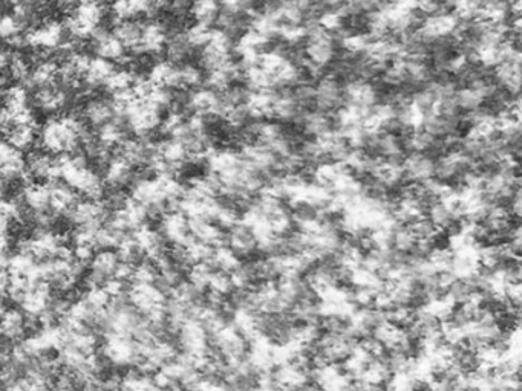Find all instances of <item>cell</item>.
Returning <instances> with one entry per match:
<instances>
[{
	"label": "cell",
	"mask_w": 522,
	"mask_h": 391,
	"mask_svg": "<svg viewBox=\"0 0 522 391\" xmlns=\"http://www.w3.org/2000/svg\"><path fill=\"white\" fill-rule=\"evenodd\" d=\"M106 340L101 345V355L112 367H133L140 360L138 344L132 336L118 333H104Z\"/></svg>",
	"instance_id": "7a4b0ae2"
},
{
	"label": "cell",
	"mask_w": 522,
	"mask_h": 391,
	"mask_svg": "<svg viewBox=\"0 0 522 391\" xmlns=\"http://www.w3.org/2000/svg\"><path fill=\"white\" fill-rule=\"evenodd\" d=\"M31 67L33 63L29 62V57L24 55L22 52H14L10 57V63L6 69H8L11 80L20 82V85H25L29 73H31Z\"/></svg>",
	"instance_id": "2e32d148"
},
{
	"label": "cell",
	"mask_w": 522,
	"mask_h": 391,
	"mask_svg": "<svg viewBox=\"0 0 522 391\" xmlns=\"http://www.w3.org/2000/svg\"><path fill=\"white\" fill-rule=\"evenodd\" d=\"M11 240L12 237L6 231H0V254L11 252Z\"/></svg>",
	"instance_id": "603a6c76"
},
{
	"label": "cell",
	"mask_w": 522,
	"mask_h": 391,
	"mask_svg": "<svg viewBox=\"0 0 522 391\" xmlns=\"http://www.w3.org/2000/svg\"><path fill=\"white\" fill-rule=\"evenodd\" d=\"M0 336L10 342L24 340L26 336V317L24 311L14 307L5 309L0 317Z\"/></svg>",
	"instance_id": "ba28073f"
},
{
	"label": "cell",
	"mask_w": 522,
	"mask_h": 391,
	"mask_svg": "<svg viewBox=\"0 0 522 391\" xmlns=\"http://www.w3.org/2000/svg\"><path fill=\"white\" fill-rule=\"evenodd\" d=\"M133 268H135V265H132V263L120 260V261H118V265L114 270V274H112V277L117 278V280H121L124 283L130 281L132 275H133Z\"/></svg>",
	"instance_id": "7402d4cb"
},
{
	"label": "cell",
	"mask_w": 522,
	"mask_h": 391,
	"mask_svg": "<svg viewBox=\"0 0 522 391\" xmlns=\"http://www.w3.org/2000/svg\"><path fill=\"white\" fill-rule=\"evenodd\" d=\"M128 138L126 137V130H124V124L121 123V119L114 118L110 121L104 123L99 127V132H96V139L101 146L106 148H117L121 142Z\"/></svg>",
	"instance_id": "4fadbf2b"
},
{
	"label": "cell",
	"mask_w": 522,
	"mask_h": 391,
	"mask_svg": "<svg viewBox=\"0 0 522 391\" xmlns=\"http://www.w3.org/2000/svg\"><path fill=\"white\" fill-rule=\"evenodd\" d=\"M221 12L219 0H192L189 14L193 21L207 26L214 25Z\"/></svg>",
	"instance_id": "7c38bea8"
},
{
	"label": "cell",
	"mask_w": 522,
	"mask_h": 391,
	"mask_svg": "<svg viewBox=\"0 0 522 391\" xmlns=\"http://www.w3.org/2000/svg\"><path fill=\"white\" fill-rule=\"evenodd\" d=\"M20 199L24 205L33 211H47L49 209V185L48 182H28L20 191Z\"/></svg>",
	"instance_id": "30bf717a"
},
{
	"label": "cell",
	"mask_w": 522,
	"mask_h": 391,
	"mask_svg": "<svg viewBox=\"0 0 522 391\" xmlns=\"http://www.w3.org/2000/svg\"><path fill=\"white\" fill-rule=\"evenodd\" d=\"M69 101V92L57 85H51L47 87L35 89L34 92V104L37 109L47 114H57L62 112Z\"/></svg>",
	"instance_id": "5b68a950"
},
{
	"label": "cell",
	"mask_w": 522,
	"mask_h": 391,
	"mask_svg": "<svg viewBox=\"0 0 522 391\" xmlns=\"http://www.w3.org/2000/svg\"><path fill=\"white\" fill-rule=\"evenodd\" d=\"M86 121L80 114H68L51 118L42 125L39 144L49 155H72L80 150V134L85 130Z\"/></svg>",
	"instance_id": "6da1fadb"
},
{
	"label": "cell",
	"mask_w": 522,
	"mask_h": 391,
	"mask_svg": "<svg viewBox=\"0 0 522 391\" xmlns=\"http://www.w3.org/2000/svg\"><path fill=\"white\" fill-rule=\"evenodd\" d=\"M19 156H22V152L14 148L8 141L0 139V168H3L5 165H8L14 159H17Z\"/></svg>",
	"instance_id": "ffe728a7"
},
{
	"label": "cell",
	"mask_w": 522,
	"mask_h": 391,
	"mask_svg": "<svg viewBox=\"0 0 522 391\" xmlns=\"http://www.w3.org/2000/svg\"><path fill=\"white\" fill-rule=\"evenodd\" d=\"M28 92L29 90L24 85H20V82H16V85L3 89V94H2L3 109L8 112H16V110L28 107V103H29Z\"/></svg>",
	"instance_id": "9a60e30c"
},
{
	"label": "cell",
	"mask_w": 522,
	"mask_h": 391,
	"mask_svg": "<svg viewBox=\"0 0 522 391\" xmlns=\"http://www.w3.org/2000/svg\"><path fill=\"white\" fill-rule=\"evenodd\" d=\"M85 302L94 307V309H106L110 303V297L104 290L103 286H92V288L85 289V295L81 297Z\"/></svg>",
	"instance_id": "ac0fdd59"
},
{
	"label": "cell",
	"mask_w": 522,
	"mask_h": 391,
	"mask_svg": "<svg viewBox=\"0 0 522 391\" xmlns=\"http://www.w3.org/2000/svg\"><path fill=\"white\" fill-rule=\"evenodd\" d=\"M22 33H25V29L12 14H0V39L8 42Z\"/></svg>",
	"instance_id": "d6986e66"
},
{
	"label": "cell",
	"mask_w": 522,
	"mask_h": 391,
	"mask_svg": "<svg viewBox=\"0 0 522 391\" xmlns=\"http://www.w3.org/2000/svg\"><path fill=\"white\" fill-rule=\"evenodd\" d=\"M133 175H135V171H133L132 165L123 156L115 153L103 171V180L104 185L109 188H123L132 182Z\"/></svg>",
	"instance_id": "52a82bcc"
},
{
	"label": "cell",
	"mask_w": 522,
	"mask_h": 391,
	"mask_svg": "<svg viewBox=\"0 0 522 391\" xmlns=\"http://www.w3.org/2000/svg\"><path fill=\"white\" fill-rule=\"evenodd\" d=\"M103 288H104V290L108 292V295L110 298L123 297V295H126V292H128L126 283L121 281V280H117V278H114V277H109L108 280L103 283Z\"/></svg>",
	"instance_id": "44dd1931"
},
{
	"label": "cell",
	"mask_w": 522,
	"mask_h": 391,
	"mask_svg": "<svg viewBox=\"0 0 522 391\" xmlns=\"http://www.w3.org/2000/svg\"><path fill=\"white\" fill-rule=\"evenodd\" d=\"M6 141H8L14 148L19 150V152L29 150L31 147H34L37 141L35 125L34 124L12 125L11 129L6 132Z\"/></svg>",
	"instance_id": "5bb4252c"
},
{
	"label": "cell",
	"mask_w": 522,
	"mask_h": 391,
	"mask_svg": "<svg viewBox=\"0 0 522 391\" xmlns=\"http://www.w3.org/2000/svg\"><path fill=\"white\" fill-rule=\"evenodd\" d=\"M10 57H11V54H10L8 51L0 49V71H5L6 67H8Z\"/></svg>",
	"instance_id": "d4e9b609"
},
{
	"label": "cell",
	"mask_w": 522,
	"mask_h": 391,
	"mask_svg": "<svg viewBox=\"0 0 522 391\" xmlns=\"http://www.w3.org/2000/svg\"><path fill=\"white\" fill-rule=\"evenodd\" d=\"M49 209L54 214L65 216L69 209L77 204L80 199L78 193L71 188L63 180H49Z\"/></svg>",
	"instance_id": "8992f818"
},
{
	"label": "cell",
	"mask_w": 522,
	"mask_h": 391,
	"mask_svg": "<svg viewBox=\"0 0 522 391\" xmlns=\"http://www.w3.org/2000/svg\"><path fill=\"white\" fill-rule=\"evenodd\" d=\"M135 75L130 69H126V67H121V69H115L110 73V77L104 82V89L108 90L109 94H115V92H121V90H128L132 87L133 80H135Z\"/></svg>",
	"instance_id": "e0dca14e"
},
{
	"label": "cell",
	"mask_w": 522,
	"mask_h": 391,
	"mask_svg": "<svg viewBox=\"0 0 522 391\" xmlns=\"http://www.w3.org/2000/svg\"><path fill=\"white\" fill-rule=\"evenodd\" d=\"M143 25L144 21H140L137 19L115 21L112 34L124 44L126 49L132 51V55H137L141 43V34H143Z\"/></svg>",
	"instance_id": "9c48e42d"
},
{
	"label": "cell",
	"mask_w": 522,
	"mask_h": 391,
	"mask_svg": "<svg viewBox=\"0 0 522 391\" xmlns=\"http://www.w3.org/2000/svg\"><path fill=\"white\" fill-rule=\"evenodd\" d=\"M10 286V270L8 269H0V297L6 295Z\"/></svg>",
	"instance_id": "cb8c5ba5"
},
{
	"label": "cell",
	"mask_w": 522,
	"mask_h": 391,
	"mask_svg": "<svg viewBox=\"0 0 522 391\" xmlns=\"http://www.w3.org/2000/svg\"><path fill=\"white\" fill-rule=\"evenodd\" d=\"M129 304L143 317L166 307L167 295L155 283H132L126 292Z\"/></svg>",
	"instance_id": "277c9868"
},
{
	"label": "cell",
	"mask_w": 522,
	"mask_h": 391,
	"mask_svg": "<svg viewBox=\"0 0 522 391\" xmlns=\"http://www.w3.org/2000/svg\"><path fill=\"white\" fill-rule=\"evenodd\" d=\"M81 116H83L87 124L96 127H100L101 124L115 118L109 100H104V98L100 96H94L91 100L86 101L83 106V112H81Z\"/></svg>",
	"instance_id": "8fae6325"
},
{
	"label": "cell",
	"mask_w": 522,
	"mask_h": 391,
	"mask_svg": "<svg viewBox=\"0 0 522 391\" xmlns=\"http://www.w3.org/2000/svg\"><path fill=\"white\" fill-rule=\"evenodd\" d=\"M162 110L155 107L147 101H137L132 109L126 114L123 121L129 127L132 133L140 138H149L151 134L160 129L162 121Z\"/></svg>",
	"instance_id": "3957f363"
}]
</instances>
